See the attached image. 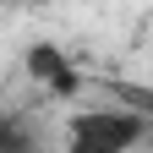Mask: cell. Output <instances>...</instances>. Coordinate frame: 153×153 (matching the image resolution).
<instances>
[{
    "label": "cell",
    "instance_id": "6da1fadb",
    "mask_svg": "<svg viewBox=\"0 0 153 153\" xmlns=\"http://www.w3.org/2000/svg\"><path fill=\"white\" fill-rule=\"evenodd\" d=\"M148 137V120L137 109H82V115H71V126H66V153H131Z\"/></svg>",
    "mask_w": 153,
    "mask_h": 153
},
{
    "label": "cell",
    "instance_id": "7a4b0ae2",
    "mask_svg": "<svg viewBox=\"0 0 153 153\" xmlns=\"http://www.w3.org/2000/svg\"><path fill=\"white\" fill-rule=\"evenodd\" d=\"M27 76H33V82H44L55 99H71V93L82 88V71H76L55 44H33V49H27Z\"/></svg>",
    "mask_w": 153,
    "mask_h": 153
},
{
    "label": "cell",
    "instance_id": "3957f363",
    "mask_svg": "<svg viewBox=\"0 0 153 153\" xmlns=\"http://www.w3.org/2000/svg\"><path fill=\"white\" fill-rule=\"evenodd\" d=\"M0 153H38L33 126L22 120V115H11V109H0Z\"/></svg>",
    "mask_w": 153,
    "mask_h": 153
}]
</instances>
